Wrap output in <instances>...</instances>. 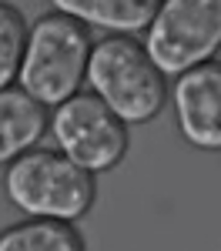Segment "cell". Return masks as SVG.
<instances>
[{"label": "cell", "mask_w": 221, "mask_h": 251, "mask_svg": "<svg viewBox=\"0 0 221 251\" xmlns=\"http://www.w3.org/2000/svg\"><path fill=\"white\" fill-rule=\"evenodd\" d=\"M3 191L10 204L27 218H57V221H80L94 208L98 184L94 174L74 164L60 151L30 148L7 164Z\"/></svg>", "instance_id": "2"}, {"label": "cell", "mask_w": 221, "mask_h": 251, "mask_svg": "<svg viewBox=\"0 0 221 251\" xmlns=\"http://www.w3.org/2000/svg\"><path fill=\"white\" fill-rule=\"evenodd\" d=\"M84 80L124 124H147L161 114L168 97L164 74L134 34H111L91 44Z\"/></svg>", "instance_id": "1"}, {"label": "cell", "mask_w": 221, "mask_h": 251, "mask_svg": "<svg viewBox=\"0 0 221 251\" xmlns=\"http://www.w3.org/2000/svg\"><path fill=\"white\" fill-rule=\"evenodd\" d=\"M57 14L100 27L107 34H141L158 10V0H47Z\"/></svg>", "instance_id": "8"}, {"label": "cell", "mask_w": 221, "mask_h": 251, "mask_svg": "<svg viewBox=\"0 0 221 251\" xmlns=\"http://www.w3.org/2000/svg\"><path fill=\"white\" fill-rule=\"evenodd\" d=\"M47 131V107L34 100L24 87L10 84L0 91V164L37 148Z\"/></svg>", "instance_id": "7"}, {"label": "cell", "mask_w": 221, "mask_h": 251, "mask_svg": "<svg viewBox=\"0 0 221 251\" xmlns=\"http://www.w3.org/2000/svg\"><path fill=\"white\" fill-rule=\"evenodd\" d=\"M24 44H27V24L14 3L0 0V91L17 84L20 57H24Z\"/></svg>", "instance_id": "10"}, {"label": "cell", "mask_w": 221, "mask_h": 251, "mask_svg": "<svg viewBox=\"0 0 221 251\" xmlns=\"http://www.w3.org/2000/svg\"><path fill=\"white\" fill-rule=\"evenodd\" d=\"M141 44L164 77L211 60L221 50V0H158Z\"/></svg>", "instance_id": "4"}, {"label": "cell", "mask_w": 221, "mask_h": 251, "mask_svg": "<svg viewBox=\"0 0 221 251\" xmlns=\"http://www.w3.org/2000/svg\"><path fill=\"white\" fill-rule=\"evenodd\" d=\"M47 131L57 141V151L67 154L91 174H104L118 168L127 154V124L121 121L94 91L71 94L47 117Z\"/></svg>", "instance_id": "5"}, {"label": "cell", "mask_w": 221, "mask_h": 251, "mask_svg": "<svg viewBox=\"0 0 221 251\" xmlns=\"http://www.w3.org/2000/svg\"><path fill=\"white\" fill-rule=\"evenodd\" d=\"M0 251H87L74 221L27 218L0 231Z\"/></svg>", "instance_id": "9"}, {"label": "cell", "mask_w": 221, "mask_h": 251, "mask_svg": "<svg viewBox=\"0 0 221 251\" xmlns=\"http://www.w3.org/2000/svg\"><path fill=\"white\" fill-rule=\"evenodd\" d=\"M87 54H91V30L80 20L57 10L44 14L27 27L17 87H24L44 107H57L60 100L80 91Z\"/></svg>", "instance_id": "3"}, {"label": "cell", "mask_w": 221, "mask_h": 251, "mask_svg": "<svg viewBox=\"0 0 221 251\" xmlns=\"http://www.w3.org/2000/svg\"><path fill=\"white\" fill-rule=\"evenodd\" d=\"M181 137L201 151H221V64L215 57L181 71L171 87Z\"/></svg>", "instance_id": "6"}]
</instances>
